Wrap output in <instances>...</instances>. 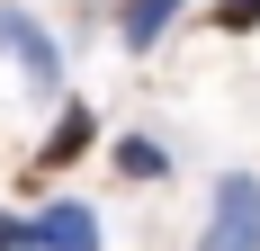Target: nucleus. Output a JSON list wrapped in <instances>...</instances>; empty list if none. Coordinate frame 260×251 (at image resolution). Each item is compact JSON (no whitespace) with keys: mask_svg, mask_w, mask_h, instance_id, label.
<instances>
[{"mask_svg":"<svg viewBox=\"0 0 260 251\" xmlns=\"http://www.w3.org/2000/svg\"><path fill=\"white\" fill-rule=\"evenodd\" d=\"M0 251H36V233H27V215H0Z\"/></svg>","mask_w":260,"mask_h":251,"instance_id":"obj_8","label":"nucleus"},{"mask_svg":"<svg viewBox=\"0 0 260 251\" xmlns=\"http://www.w3.org/2000/svg\"><path fill=\"white\" fill-rule=\"evenodd\" d=\"M27 233H36V251H99V206L90 198H45L27 215Z\"/></svg>","mask_w":260,"mask_h":251,"instance_id":"obj_2","label":"nucleus"},{"mask_svg":"<svg viewBox=\"0 0 260 251\" xmlns=\"http://www.w3.org/2000/svg\"><path fill=\"white\" fill-rule=\"evenodd\" d=\"M171 18H180V0H126V9H117V36H126L135 54H153L161 36H171Z\"/></svg>","mask_w":260,"mask_h":251,"instance_id":"obj_5","label":"nucleus"},{"mask_svg":"<svg viewBox=\"0 0 260 251\" xmlns=\"http://www.w3.org/2000/svg\"><path fill=\"white\" fill-rule=\"evenodd\" d=\"M117 171L126 179H171V152H161L153 135H117Z\"/></svg>","mask_w":260,"mask_h":251,"instance_id":"obj_6","label":"nucleus"},{"mask_svg":"<svg viewBox=\"0 0 260 251\" xmlns=\"http://www.w3.org/2000/svg\"><path fill=\"white\" fill-rule=\"evenodd\" d=\"M198 251H260V171H215Z\"/></svg>","mask_w":260,"mask_h":251,"instance_id":"obj_1","label":"nucleus"},{"mask_svg":"<svg viewBox=\"0 0 260 251\" xmlns=\"http://www.w3.org/2000/svg\"><path fill=\"white\" fill-rule=\"evenodd\" d=\"M90 144H99V117H90V108H63V117H54V135H45V144H36V162H45V171H63V162H81V152H90Z\"/></svg>","mask_w":260,"mask_h":251,"instance_id":"obj_4","label":"nucleus"},{"mask_svg":"<svg viewBox=\"0 0 260 251\" xmlns=\"http://www.w3.org/2000/svg\"><path fill=\"white\" fill-rule=\"evenodd\" d=\"M0 54H18V72L36 81V90H54V81H63V45H54L27 9H0Z\"/></svg>","mask_w":260,"mask_h":251,"instance_id":"obj_3","label":"nucleus"},{"mask_svg":"<svg viewBox=\"0 0 260 251\" xmlns=\"http://www.w3.org/2000/svg\"><path fill=\"white\" fill-rule=\"evenodd\" d=\"M215 27H224V36H251V27H260V0H215Z\"/></svg>","mask_w":260,"mask_h":251,"instance_id":"obj_7","label":"nucleus"}]
</instances>
